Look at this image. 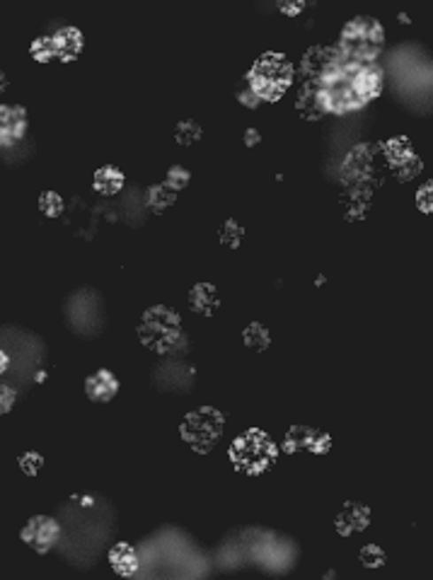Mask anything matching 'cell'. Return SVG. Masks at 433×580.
<instances>
[{
  "instance_id": "5",
  "label": "cell",
  "mask_w": 433,
  "mask_h": 580,
  "mask_svg": "<svg viewBox=\"0 0 433 580\" xmlns=\"http://www.w3.org/2000/svg\"><path fill=\"white\" fill-rule=\"evenodd\" d=\"M0 351L8 360V370L0 383L12 387L19 397H25L35 384L44 380L49 348L36 331L18 327V324L0 327Z\"/></svg>"
},
{
  "instance_id": "19",
  "label": "cell",
  "mask_w": 433,
  "mask_h": 580,
  "mask_svg": "<svg viewBox=\"0 0 433 580\" xmlns=\"http://www.w3.org/2000/svg\"><path fill=\"white\" fill-rule=\"evenodd\" d=\"M107 559L114 573L124 580L131 578L138 568V552H135V545H128V542H114L109 546Z\"/></svg>"
},
{
  "instance_id": "18",
  "label": "cell",
  "mask_w": 433,
  "mask_h": 580,
  "mask_svg": "<svg viewBox=\"0 0 433 580\" xmlns=\"http://www.w3.org/2000/svg\"><path fill=\"white\" fill-rule=\"evenodd\" d=\"M119 392V377L107 370V367H100L95 370L92 375L85 377V394L88 399L95 404H109Z\"/></svg>"
},
{
  "instance_id": "6",
  "label": "cell",
  "mask_w": 433,
  "mask_h": 580,
  "mask_svg": "<svg viewBox=\"0 0 433 580\" xmlns=\"http://www.w3.org/2000/svg\"><path fill=\"white\" fill-rule=\"evenodd\" d=\"M388 58V68H383V73L390 78L399 102H405L406 109L421 104V114L431 112V58L424 49L399 44L390 51Z\"/></svg>"
},
{
  "instance_id": "9",
  "label": "cell",
  "mask_w": 433,
  "mask_h": 580,
  "mask_svg": "<svg viewBox=\"0 0 433 580\" xmlns=\"http://www.w3.org/2000/svg\"><path fill=\"white\" fill-rule=\"evenodd\" d=\"M279 447L264 430L250 429L235 437L230 445V460L244 474H262L276 462Z\"/></svg>"
},
{
  "instance_id": "14",
  "label": "cell",
  "mask_w": 433,
  "mask_h": 580,
  "mask_svg": "<svg viewBox=\"0 0 433 580\" xmlns=\"http://www.w3.org/2000/svg\"><path fill=\"white\" fill-rule=\"evenodd\" d=\"M197 383V370L182 358L167 356L163 363H158L153 370V384L160 392L187 394Z\"/></svg>"
},
{
  "instance_id": "12",
  "label": "cell",
  "mask_w": 433,
  "mask_h": 580,
  "mask_svg": "<svg viewBox=\"0 0 433 580\" xmlns=\"http://www.w3.org/2000/svg\"><path fill=\"white\" fill-rule=\"evenodd\" d=\"M82 32L71 25H56L49 35L39 36L32 44V56L39 63L75 61L82 54Z\"/></svg>"
},
{
  "instance_id": "26",
  "label": "cell",
  "mask_w": 433,
  "mask_h": 580,
  "mask_svg": "<svg viewBox=\"0 0 433 580\" xmlns=\"http://www.w3.org/2000/svg\"><path fill=\"white\" fill-rule=\"evenodd\" d=\"M42 464H44V460H42V455H36V452H25V455L19 457V467L29 476H35L42 469Z\"/></svg>"
},
{
  "instance_id": "11",
  "label": "cell",
  "mask_w": 433,
  "mask_h": 580,
  "mask_svg": "<svg viewBox=\"0 0 433 580\" xmlns=\"http://www.w3.org/2000/svg\"><path fill=\"white\" fill-rule=\"evenodd\" d=\"M293 82V66L283 56L267 54L250 71V89L259 99H279Z\"/></svg>"
},
{
  "instance_id": "22",
  "label": "cell",
  "mask_w": 433,
  "mask_h": 580,
  "mask_svg": "<svg viewBox=\"0 0 433 580\" xmlns=\"http://www.w3.org/2000/svg\"><path fill=\"white\" fill-rule=\"evenodd\" d=\"M191 305H194L199 313H211V310L218 305L216 290H213L211 286L194 288V293H191Z\"/></svg>"
},
{
  "instance_id": "7",
  "label": "cell",
  "mask_w": 433,
  "mask_h": 580,
  "mask_svg": "<svg viewBox=\"0 0 433 580\" xmlns=\"http://www.w3.org/2000/svg\"><path fill=\"white\" fill-rule=\"evenodd\" d=\"M66 327L78 339H97L107 327V307L100 290L90 286L75 288L64 303Z\"/></svg>"
},
{
  "instance_id": "24",
  "label": "cell",
  "mask_w": 433,
  "mask_h": 580,
  "mask_svg": "<svg viewBox=\"0 0 433 580\" xmlns=\"http://www.w3.org/2000/svg\"><path fill=\"white\" fill-rule=\"evenodd\" d=\"M39 208H42V213L54 218V215L64 213V198L58 197L56 191H46V194H42V198H39Z\"/></svg>"
},
{
  "instance_id": "3",
  "label": "cell",
  "mask_w": 433,
  "mask_h": 580,
  "mask_svg": "<svg viewBox=\"0 0 433 580\" xmlns=\"http://www.w3.org/2000/svg\"><path fill=\"white\" fill-rule=\"evenodd\" d=\"M298 559L296 539L269 527H237L218 545L213 568L226 573L259 568L267 576H286L298 566Z\"/></svg>"
},
{
  "instance_id": "13",
  "label": "cell",
  "mask_w": 433,
  "mask_h": 580,
  "mask_svg": "<svg viewBox=\"0 0 433 580\" xmlns=\"http://www.w3.org/2000/svg\"><path fill=\"white\" fill-rule=\"evenodd\" d=\"M220 433H223V416L216 409L194 411L182 423V437L199 452H208L216 445Z\"/></svg>"
},
{
  "instance_id": "16",
  "label": "cell",
  "mask_w": 433,
  "mask_h": 580,
  "mask_svg": "<svg viewBox=\"0 0 433 580\" xmlns=\"http://www.w3.org/2000/svg\"><path fill=\"white\" fill-rule=\"evenodd\" d=\"M29 116L22 104H0V151L27 141Z\"/></svg>"
},
{
  "instance_id": "28",
  "label": "cell",
  "mask_w": 433,
  "mask_h": 580,
  "mask_svg": "<svg viewBox=\"0 0 433 580\" xmlns=\"http://www.w3.org/2000/svg\"><path fill=\"white\" fill-rule=\"evenodd\" d=\"M5 85H8V81H5V73L0 71V92L5 89Z\"/></svg>"
},
{
  "instance_id": "8",
  "label": "cell",
  "mask_w": 433,
  "mask_h": 580,
  "mask_svg": "<svg viewBox=\"0 0 433 580\" xmlns=\"http://www.w3.org/2000/svg\"><path fill=\"white\" fill-rule=\"evenodd\" d=\"M385 49V29L375 18H353L339 36V54L353 63H375Z\"/></svg>"
},
{
  "instance_id": "2",
  "label": "cell",
  "mask_w": 433,
  "mask_h": 580,
  "mask_svg": "<svg viewBox=\"0 0 433 580\" xmlns=\"http://www.w3.org/2000/svg\"><path fill=\"white\" fill-rule=\"evenodd\" d=\"M138 568L128 580H208L213 559L177 527H160L135 542Z\"/></svg>"
},
{
  "instance_id": "25",
  "label": "cell",
  "mask_w": 433,
  "mask_h": 580,
  "mask_svg": "<svg viewBox=\"0 0 433 580\" xmlns=\"http://www.w3.org/2000/svg\"><path fill=\"white\" fill-rule=\"evenodd\" d=\"M19 394L12 390V387H8L5 383H0V416L3 414H10L12 411V406L18 404Z\"/></svg>"
},
{
  "instance_id": "23",
  "label": "cell",
  "mask_w": 433,
  "mask_h": 580,
  "mask_svg": "<svg viewBox=\"0 0 433 580\" xmlns=\"http://www.w3.org/2000/svg\"><path fill=\"white\" fill-rule=\"evenodd\" d=\"M244 341H247V346H254L257 351H264V348L269 346L271 334L264 329L262 324H252L250 329L244 331Z\"/></svg>"
},
{
  "instance_id": "20",
  "label": "cell",
  "mask_w": 433,
  "mask_h": 580,
  "mask_svg": "<svg viewBox=\"0 0 433 580\" xmlns=\"http://www.w3.org/2000/svg\"><path fill=\"white\" fill-rule=\"evenodd\" d=\"M92 187H95V191L102 194V197H117V194L124 191V174H121V170H117V167L107 165V167L97 170Z\"/></svg>"
},
{
  "instance_id": "17",
  "label": "cell",
  "mask_w": 433,
  "mask_h": 580,
  "mask_svg": "<svg viewBox=\"0 0 433 580\" xmlns=\"http://www.w3.org/2000/svg\"><path fill=\"white\" fill-rule=\"evenodd\" d=\"M283 447L289 452H315V455H325L327 450L332 447V440L322 430L313 429V426H293L286 433V443Z\"/></svg>"
},
{
  "instance_id": "21",
  "label": "cell",
  "mask_w": 433,
  "mask_h": 580,
  "mask_svg": "<svg viewBox=\"0 0 433 580\" xmlns=\"http://www.w3.org/2000/svg\"><path fill=\"white\" fill-rule=\"evenodd\" d=\"M121 213H124V218L131 225L141 223V218L148 213V197H143L138 189L124 191V197H121Z\"/></svg>"
},
{
  "instance_id": "15",
  "label": "cell",
  "mask_w": 433,
  "mask_h": 580,
  "mask_svg": "<svg viewBox=\"0 0 433 580\" xmlns=\"http://www.w3.org/2000/svg\"><path fill=\"white\" fill-rule=\"evenodd\" d=\"M19 539L36 553L56 552L61 542V522L56 515H32L19 530Z\"/></svg>"
},
{
  "instance_id": "10",
  "label": "cell",
  "mask_w": 433,
  "mask_h": 580,
  "mask_svg": "<svg viewBox=\"0 0 433 580\" xmlns=\"http://www.w3.org/2000/svg\"><path fill=\"white\" fill-rule=\"evenodd\" d=\"M138 336L145 346L153 348L165 356H174L177 344L182 339L180 314H174L170 307H151L141 320Z\"/></svg>"
},
{
  "instance_id": "1",
  "label": "cell",
  "mask_w": 433,
  "mask_h": 580,
  "mask_svg": "<svg viewBox=\"0 0 433 580\" xmlns=\"http://www.w3.org/2000/svg\"><path fill=\"white\" fill-rule=\"evenodd\" d=\"M61 542L56 552L78 571H90L117 537V508L102 493H73L56 508Z\"/></svg>"
},
{
  "instance_id": "27",
  "label": "cell",
  "mask_w": 433,
  "mask_h": 580,
  "mask_svg": "<svg viewBox=\"0 0 433 580\" xmlns=\"http://www.w3.org/2000/svg\"><path fill=\"white\" fill-rule=\"evenodd\" d=\"M167 179H170L172 189H182L187 182H189V172L184 170V167H172Z\"/></svg>"
},
{
  "instance_id": "4",
  "label": "cell",
  "mask_w": 433,
  "mask_h": 580,
  "mask_svg": "<svg viewBox=\"0 0 433 580\" xmlns=\"http://www.w3.org/2000/svg\"><path fill=\"white\" fill-rule=\"evenodd\" d=\"M385 88L378 63H353L334 56L317 78L315 102L325 114L346 116L361 112Z\"/></svg>"
}]
</instances>
